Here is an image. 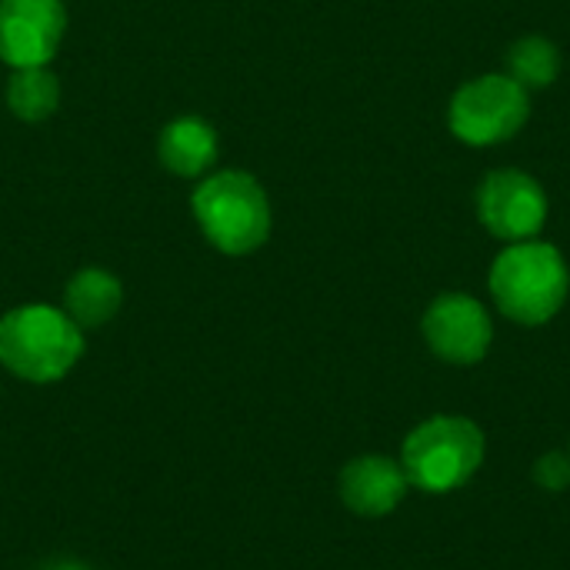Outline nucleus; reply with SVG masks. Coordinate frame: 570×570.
Listing matches in <instances>:
<instances>
[{"mask_svg":"<svg viewBox=\"0 0 570 570\" xmlns=\"http://www.w3.org/2000/svg\"><path fill=\"white\" fill-rule=\"evenodd\" d=\"M204 237L224 254H250L271 234V204L264 187L244 170H220L207 177L190 197Z\"/></svg>","mask_w":570,"mask_h":570,"instance_id":"7ed1b4c3","label":"nucleus"},{"mask_svg":"<svg viewBox=\"0 0 570 570\" xmlns=\"http://www.w3.org/2000/svg\"><path fill=\"white\" fill-rule=\"evenodd\" d=\"M531 114V97L514 77L488 73L471 83H464L454 100L448 124L458 140L471 147H491L501 140H511Z\"/></svg>","mask_w":570,"mask_h":570,"instance_id":"39448f33","label":"nucleus"},{"mask_svg":"<svg viewBox=\"0 0 570 570\" xmlns=\"http://www.w3.org/2000/svg\"><path fill=\"white\" fill-rule=\"evenodd\" d=\"M478 214L494 237L521 244L541 234L548 220V194L521 170H494L478 190Z\"/></svg>","mask_w":570,"mask_h":570,"instance_id":"423d86ee","label":"nucleus"},{"mask_svg":"<svg viewBox=\"0 0 570 570\" xmlns=\"http://www.w3.org/2000/svg\"><path fill=\"white\" fill-rule=\"evenodd\" d=\"M43 570H90L87 564H80V561H53V564H47Z\"/></svg>","mask_w":570,"mask_h":570,"instance_id":"2eb2a0df","label":"nucleus"},{"mask_svg":"<svg viewBox=\"0 0 570 570\" xmlns=\"http://www.w3.org/2000/svg\"><path fill=\"white\" fill-rule=\"evenodd\" d=\"M424 337L441 361L478 364L494 341V327L481 301L468 294H444L424 314Z\"/></svg>","mask_w":570,"mask_h":570,"instance_id":"6e6552de","label":"nucleus"},{"mask_svg":"<svg viewBox=\"0 0 570 570\" xmlns=\"http://www.w3.org/2000/svg\"><path fill=\"white\" fill-rule=\"evenodd\" d=\"M534 481L538 488L551 491V494H561L570 488V458L564 454H544L538 458L534 464Z\"/></svg>","mask_w":570,"mask_h":570,"instance_id":"4468645a","label":"nucleus"},{"mask_svg":"<svg viewBox=\"0 0 570 570\" xmlns=\"http://www.w3.org/2000/svg\"><path fill=\"white\" fill-rule=\"evenodd\" d=\"M160 164L177 177H197L217 160V134L200 117H177L157 140Z\"/></svg>","mask_w":570,"mask_h":570,"instance_id":"9d476101","label":"nucleus"},{"mask_svg":"<svg viewBox=\"0 0 570 570\" xmlns=\"http://www.w3.org/2000/svg\"><path fill=\"white\" fill-rule=\"evenodd\" d=\"M120 301H124L120 281L100 267H87L73 274L63 291V311L80 331L104 327L107 321H114V314L120 311Z\"/></svg>","mask_w":570,"mask_h":570,"instance_id":"9b49d317","label":"nucleus"},{"mask_svg":"<svg viewBox=\"0 0 570 570\" xmlns=\"http://www.w3.org/2000/svg\"><path fill=\"white\" fill-rule=\"evenodd\" d=\"M83 357V331L50 304H23L0 317V364L30 384H53Z\"/></svg>","mask_w":570,"mask_h":570,"instance_id":"f257e3e1","label":"nucleus"},{"mask_svg":"<svg viewBox=\"0 0 570 570\" xmlns=\"http://www.w3.org/2000/svg\"><path fill=\"white\" fill-rule=\"evenodd\" d=\"M508 67H511L508 77H514L524 90L551 87L561 70V50L548 37H524L511 47Z\"/></svg>","mask_w":570,"mask_h":570,"instance_id":"ddd939ff","label":"nucleus"},{"mask_svg":"<svg viewBox=\"0 0 570 570\" xmlns=\"http://www.w3.org/2000/svg\"><path fill=\"white\" fill-rule=\"evenodd\" d=\"M484 461V434L468 417H431L404 441L407 484L428 494L464 488Z\"/></svg>","mask_w":570,"mask_h":570,"instance_id":"20e7f679","label":"nucleus"},{"mask_svg":"<svg viewBox=\"0 0 570 570\" xmlns=\"http://www.w3.org/2000/svg\"><path fill=\"white\" fill-rule=\"evenodd\" d=\"M7 104L27 124L47 120L60 104V83L47 67H20L7 83Z\"/></svg>","mask_w":570,"mask_h":570,"instance_id":"f8f14e48","label":"nucleus"},{"mask_svg":"<svg viewBox=\"0 0 570 570\" xmlns=\"http://www.w3.org/2000/svg\"><path fill=\"white\" fill-rule=\"evenodd\" d=\"M63 27L67 13L60 0H0V60L13 70L47 67Z\"/></svg>","mask_w":570,"mask_h":570,"instance_id":"0eeeda50","label":"nucleus"},{"mask_svg":"<svg viewBox=\"0 0 570 570\" xmlns=\"http://www.w3.org/2000/svg\"><path fill=\"white\" fill-rule=\"evenodd\" d=\"M570 274L558 247L521 240L498 254L491 267V294L504 317L538 327L548 324L568 301Z\"/></svg>","mask_w":570,"mask_h":570,"instance_id":"f03ea898","label":"nucleus"},{"mask_svg":"<svg viewBox=\"0 0 570 570\" xmlns=\"http://www.w3.org/2000/svg\"><path fill=\"white\" fill-rule=\"evenodd\" d=\"M407 494V474L391 458H354L341 471V501L361 518L391 514Z\"/></svg>","mask_w":570,"mask_h":570,"instance_id":"1a4fd4ad","label":"nucleus"}]
</instances>
